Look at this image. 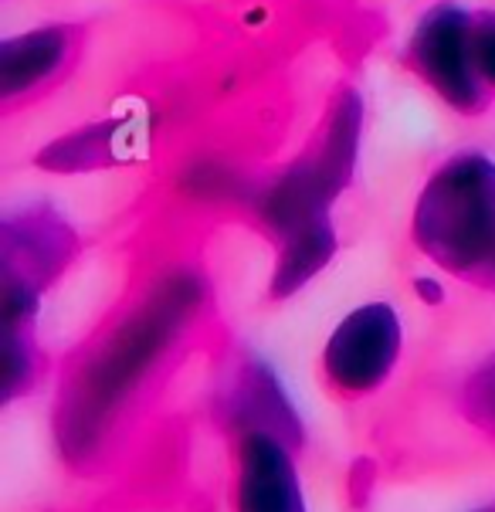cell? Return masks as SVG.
<instances>
[{"mask_svg": "<svg viewBox=\"0 0 495 512\" xmlns=\"http://www.w3.org/2000/svg\"><path fill=\"white\" fill-rule=\"evenodd\" d=\"M204 306L194 268H173L102 336L68 373L55 407V438L72 465L92 462L126 404L156 370Z\"/></svg>", "mask_w": 495, "mask_h": 512, "instance_id": "cell-1", "label": "cell"}, {"mask_svg": "<svg viewBox=\"0 0 495 512\" xmlns=\"http://www.w3.org/2000/svg\"><path fill=\"white\" fill-rule=\"evenodd\" d=\"M411 231L434 265L475 279L495 251V160L458 153L441 163L421 190Z\"/></svg>", "mask_w": 495, "mask_h": 512, "instance_id": "cell-2", "label": "cell"}, {"mask_svg": "<svg viewBox=\"0 0 495 512\" xmlns=\"http://www.w3.org/2000/svg\"><path fill=\"white\" fill-rule=\"evenodd\" d=\"M363 136V99L340 89L329 102L323 126L312 143L285 167L258 197V218L275 241L329 218V207L350 187Z\"/></svg>", "mask_w": 495, "mask_h": 512, "instance_id": "cell-3", "label": "cell"}, {"mask_svg": "<svg viewBox=\"0 0 495 512\" xmlns=\"http://www.w3.org/2000/svg\"><path fill=\"white\" fill-rule=\"evenodd\" d=\"M407 65L458 112H482L489 85L475 58V17L458 4H434L407 41Z\"/></svg>", "mask_w": 495, "mask_h": 512, "instance_id": "cell-4", "label": "cell"}, {"mask_svg": "<svg viewBox=\"0 0 495 512\" xmlns=\"http://www.w3.org/2000/svg\"><path fill=\"white\" fill-rule=\"evenodd\" d=\"M401 357V319L387 302H367L353 309L323 350V373L343 397L377 390L394 373Z\"/></svg>", "mask_w": 495, "mask_h": 512, "instance_id": "cell-5", "label": "cell"}, {"mask_svg": "<svg viewBox=\"0 0 495 512\" xmlns=\"http://www.w3.org/2000/svg\"><path fill=\"white\" fill-rule=\"evenodd\" d=\"M78 238L51 207H28L0 228V279L41 295L75 258Z\"/></svg>", "mask_w": 495, "mask_h": 512, "instance_id": "cell-6", "label": "cell"}, {"mask_svg": "<svg viewBox=\"0 0 495 512\" xmlns=\"http://www.w3.org/2000/svg\"><path fill=\"white\" fill-rule=\"evenodd\" d=\"M234 512H306L295 448L272 431H245L238 441Z\"/></svg>", "mask_w": 495, "mask_h": 512, "instance_id": "cell-7", "label": "cell"}, {"mask_svg": "<svg viewBox=\"0 0 495 512\" xmlns=\"http://www.w3.org/2000/svg\"><path fill=\"white\" fill-rule=\"evenodd\" d=\"M72 45L75 28L68 24H48V28L0 41V99H17L45 85L65 68Z\"/></svg>", "mask_w": 495, "mask_h": 512, "instance_id": "cell-8", "label": "cell"}, {"mask_svg": "<svg viewBox=\"0 0 495 512\" xmlns=\"http://www.w3.org/2000/svg\"><path fill=\"white\" fill-rule=\"evenodd\" d=\"M231 421L241 435L245 431H272V435L289 441L295 451L302 445L299 414L265 363H248L241 370L238 387L231 394Z\"/></svg>", "mask_w": 495, "mask_h": 512, "instance_id": "cell-9", "label": "cell"}, {"mask_svg": "<svg viewBox=\"0 0 495 512\" xmlns=\"http://www.w3.org/2000/svg\"><path fill=\"white\" fill-rule=\"evenodd\" d=\"M282 251H279V265L272 272V282H268V292L272 299H289L302 289L306 282L316 279L323 268L333 262L336 255V231H333V221H316L309 228L295 231L292 238L279 241Z\"/></svg>", "mask_w": 495, "mask_h": 512, "instance_id": "cell-10", "label": "cell"}, {"mask_svg": "<svg viewBox=\"0 0 495 512\" xmlns=\"http://www.w3.org/2000/svg\"><path fill=\"white\" fill-rule=\"evenodd\" d=\"M123 129L126 123H119V119H102V123L75 129L38 153V167L51 173H85L109 167L123 150Z\"/></svg>", "mask_w": 495, "mask_h": 512, "instance_id": "cell-11", "label": "cell"}, {"mask_svg": "<svg viewBox=\"0 0 495 512\" xmlns=\"http://www.w3.org/2000/svg\"><path fill=\"white\" fill-rule=\"evenodd\" d=\"M462 407L468 421L495 435V357H489L468 377V384L462 390Z\"/></svg>", "mask_w": 495, "mask_h": 512, "instance_id": "cell-12", "label": "cell"}, {"mask_svg": "<svg viewBox=\"0 0 495 512\" xmlns=\"http://www.w3.org/2000/svg\"><path fill=\"white\" fill-rule=\"evenodd\" d=\"M475 58H479L482 82L495 89V14L475 17Z\"/></svg>", "mask_w": 495, "mask_h": 512, "instance_id": "cell-13", "label": "cell"}, {"mask_svg": "<svg viewBox=\"0 0 495 512\" xmlns=\"http://www.w3.org/2000/svg\"><path fill=\"white\" fill-rule=\"evenodd\" d=\"M414 289H418V295H421L424 302H441V299H445L441 285H438V282H431V279H418V285H414Z\"/></svg>", "mask_w": 495, "mask_h": 512, "instance_id": "cell-14", "label": "cell"}, {"mask_svg": "<svg viewBox=\"0 0 495 512\" xmlns=\"http://www.w3.org/2000/svg\"><path fill=\"white\" fill-rule=\"evenodd\" d=\"M472 282H475V285H482V289H492V292H495V251H492V258L485 262V268H482L479 275H475Z\"/></svg>", "mask_w": 495, "mask_h": 512, "instance_id": "cell-15", "label": "cell"}, {"mask_svg": "<svg viewBox=\"0 0 495 512\" xmlns=\"http://www.w3.org/2000/svg\"><path fill=\"white\" fill-rule=\"evenodd\" d=\"M479 512H495V509H479Z\"/></svg>", "mask_w": 495, "mask_h": 512, "instance_id": "cell-16", "label": "cell"}]
</instances>
